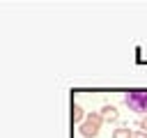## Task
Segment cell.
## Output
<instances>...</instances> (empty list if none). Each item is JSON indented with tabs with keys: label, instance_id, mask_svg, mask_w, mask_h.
Here are the masks:
<instances>
[{
	"label": "cell",
	"instance_id": "277c9868",
	"mask_svg": "<svg viewBox=\"0 0 147 138\" xmlns=\"http://www.w3.org/2000/svg\"><path fill=\"white\" fill-rule=\"evenodd\" d=\"M71 117H74V122L80 126V124L85 122V117H87V115H85V110H83L78 103H74V108H71Z\"/></svg>",
	"mask_w": 147,
	"mask_h": 138
},
{
	"label": "cell",
	"instance_id": "7a4b0ae2",
	"mask_svg": "<svg viewBox=\"0 0 147 138\" xmlns=\"http://www.w3.org/2000/svg\"><path fill=\"white\" fill-rule=\"evenodd\" d=\"M101 122H103L101 113H90V115L85 117V122L78 126L80 136H83V138H94V136L101 131Z\"/></svg>",
	"mask_w": 147,
	"mask_h": 138
},
{
	"label": "cell",
	"instance_id": "3957f363",
	"mask_svg": "<svg viewBox=\"0 0 147 138\" xmlns=\"http://www.w3.org/2000/svg\"><path fill=\"white\" fill-rule=\"evenodd\" d=\"M101 117H103V122H117V120H119V110H117L113 103H106V106L101 108Z\"/></svg>",
	"mask_w": 147,
	"mask_h": 138
},
{
	"label": "cell",
	"instance_id": "8992f818",
	"mask_svg": "<svg viewBox=\"0 0 147 138\" xmlns=\"http://www.w3.org/2000/svg\"><path fill=\"white\" fill-rule=\"evenodd\" d=\"M133 138H147V131H136Z\"/></svg>",
	"mask_w": 147,
	"mask_h": 138
},
{
	"label": "cell",
	"instance_id": "52a82bcc",
	"mask_svg": "<svg viewBox=\"0 0 147 138\" xmlns=\"http://www.w3.org/2000/svg\"><path fill=\"white\" fill-rule=\"evenodd\" d=\"M140 129H142V131H147V115L140 120Z\"/></svg>",
	"mask_w": 147,
	"mask_h": 138
},
{
	"label": "cell",
	"instance_id": "5b68a950",
	"mask_svg": "<svg viewBox=\"0 0 147 138\" xmlns=\"http://www.w3.org/2000/svg\"><path fill=\"white\" fill-rule=\"evenodd\" d=\"M133 133L136 131H131L129 126H119V129L113 131V138H133Z\"/></svg>",
	"mask_w": 147,
	"mask_h": 138
},
{
	"label": "cell",
	"instance_id": "6da1fadb",
	"mask_svg": "<svg viewBox=\"0 0 147 138\" xmlns=\"http://www.w3.org/2000/svg\"><path fill=\"white\" fill-rule=\"evenodd\" d=\"M124 103L140 115H147V90H129L124 94Z\"/></svg>",
	"mask_w": 147,
	"mask_h": 138
}]
</instances>
